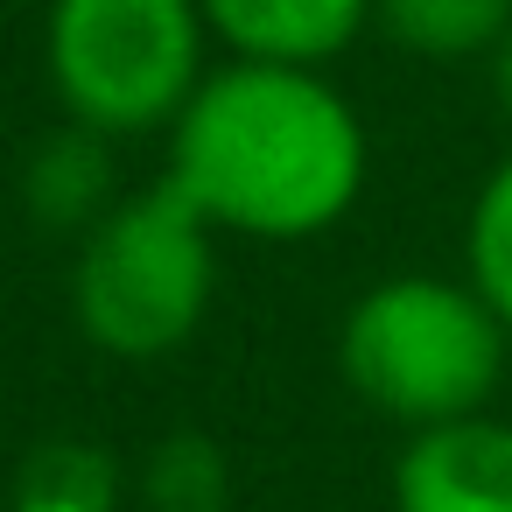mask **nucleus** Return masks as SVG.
Returning <instances> with one entry per match:
<instances>
[{
  "label": "nucleus",
  "mask_w": 512,
  "mask_h": 512,
  "mask_svg": "<svg viewBox=\"0 0 512 512\" xmlns=\"http://www.w3.org/2000/svg\"><path fill=\"white\" fill-rule=\"evenodd\" d=\"M372 29L421 64H484L512 29V0H379Z\"/></svg>",
  "instance_id": "7"
},
{
  "label": "nucleus",
  "mask_w": 512,
  "mask_h": 512,
  "mask_svg": "<svg viewBox=\"0 0 512 512\" xmlns=\"http://www.w3.org/2000/svg\"><path fill=\"white\" fill-rule=\"evenodd\" d=\"M218 302V232L204 211L169 190L113 197L71 253V323L113 365L176 358Z\"/></svg>",
  "instance_id": "3"
},
{
  "label": "nucleus",
  "mask_w": 512,
  "mask_h": 512,
  "mask_svg": "<svg viewBox=\"0 0 512 512\" xmlns=\"http://www.w3.org/2000/svg\"><path fill=\"white\" fill-rule=\"evenodd\" d=\"M463 281L491 302V316L512 330V155L484 169L463 211Z\"/></svg>",
  "instance_id": "8"
},
{
  "label": "nucleus",
  "mask_w": 512,
  "mask_h": 512,
  "mask_svg": "<svg viewBox=\"0 0 512 512\" xmlns=\"http://www.w3.org/2000/svg\"><path fill=\"white\" fill-rule=\"evenodd\" d=\"M386 491L393 512H512V421L484 407L442 428H414Z\"/></svg>",
  "instance_id": "5"
},
{
  "label": "nucleus",
  "mask_w": 512,
  "mask_h": 512,
  "mask_svg": "<svg viewBox=\"0 0 512 512\" xmlns=\"http://www.w3.org/2000/svg\"><path fill=\"white\" fill-rule=\"evenodd\" d=\"M218 43L197 0H50L43 78L64 127L99 141H148L183 120L211 78Z\"/></svg>",
  "instance_id": "4"
},
{
  "label": "nucleus",
  "mask_w": 512,
  "mask_h": 512,
  "mask_svg": "<svg viewBox=\"0 0 512 512\" xmlns=\"http://www.w3.org/2000/svg\"><path fill=\"white\" fill-rule=\"evenodd\" d=\"M505 358H512V330L463 274H428V267L386 274L358 288V302L337 323L344 386L379 421H400L407 435L484 414L505 386Z\"/></svg>",
  "instance_id": "2"
},
{
  "label": "nucleus",
  "mask_w": 512,
  "mask_h": 512,
  "mask_svg": "<svg viewBox=\"0 0 512 512\" xmlns=\"http://www.w3.org/2000/svg\"><path fill=\"white\" fill-rule=\"evenodd\" d=\"M162 141V183L183 190L218 239L309 246L358 211L372 176L358 99L330 71L302 64L218 57Z\"/></svg>",
  "instance_id": "1"
},
{
  "label": "nucleus",
  "mask_w": 512,
  "mask_h": 512,
  "mask_svg": "<svg viewBox=\"0 0 512 512\" xmlns=\"http://www.w3.org/2000/svg\"><path fill=\"white\" fill-rule=\"evenodd\" d=\"M218 57L330 71L379 15V0H197Z\"/></svg>",
  "instance_id": "6"
},
{
  "label": "nucleus",
  "mask_w": 512,
  "mask_h": 512,
  "mask_svg": "<svg viewBox=\"0 0 512 512\" xmlns=\"http://www.w3.org/2000/svg\"><path fill=\"white\" fill-rule=\"evenodd\" d=\"M484 71H491V99H498V113L512 120V29L498 36V50L484 57Z\"/></svg>",
  "instance_id": "9"
}]
</instances>
